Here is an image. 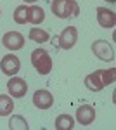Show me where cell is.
I'll use <instances>...</instances> for the list:
<instances>
[{
	"label": "cell",
	"instance_id": "cell-8",
	"mask_svg": "<svg viewBox=\"0 0 116 130\" xmlns=\"http://www.w3.org/2000/svg\"><path fill=\"white\" fill-rule=\"evenodd\" d=\"M33 104L38 109H50L54 106V95L45 89H40L33 94Z\"/></svg>",
	"mask_w": 116,
	"mask_h": 130
},
{
	"label": "cell",
	"instance_id": "cell-10",
	"mask_svg": "<svg viewBox=\"0 0 116 130\" xmlns=\"http://www.w3.org/2000/svg\"><path fill=\"white\" fill-rule=\"evenodd\" d=\"M76 121L83 127H88L95 121V109L94 106L90 104H85V106H80L76 109Z\"/></svg>",
	"mask_w": 116,
	"mask_h": 130
},
{
	"label": "cell",
	"instance_id": "cell-17",
	"mask_svg": "<svg viewBox=\"0 0 116 130\" xmlns=\"http://www.w3.org/2000/svg\"><path fill=\"white\" fill-rule=\"evenodd\" d=\"M14 21L18 24H26L28 23V7H26V4L16 7V10H14Z\"/></svg>",
	"mask_w": 116,
	"mask_h": 130
},
{
	"label": "cell",
	"instance_id": "cell-19",
	"mask_svg": "<svg viewBox=\"0 0 116 130\" xmlns=\"http://www.w3.org/2000/svg\"><path fill=\"white\" fill-rule=\"evenodd\" d=\"M26 4H35V2H38V0H24Z\"/></svg>",
	"mask_w": 116,
	"mask_h": 130
},
{
	"label": "cell",
	"instance_id": "cell-5",
	"mask_svg": "<svg viewBox=\"0 0 116 130\" xmlns=\"http://www.w3.org/2000/svg\"><path fill=\"white\" fill-rule=\"evenodd\" d=\"M57 40H59V47H61V49H64V50L73 49V47L76 45V42H78L76 26H68V28H64V30L61 31Z\"/></svg>",
	"mask_w": 116,
	"mask_h": 130
},
{
	"label": "cell",
	"instance_id": "cell-11",
	"mask_svg": "<svg viewBox=\"0 0 116 130\" xmlns=\"http://www.w3.org/2000/svg\"><path fill=\"white\" fill-rule=\"evenodd\" d=\"M83 83H85V87H87L90 92H101V90L106 87L104 82H102V76H101V70H97V71H94V73L87 75L85 80H83Z\"/></svg>",
	"mask_w": 116,
	"mask_h": 130
},
{
	"label": "cell",
	"instance_id": "cell-6",
	"mask_svg": "<svg viewBox=\"0 0 116 130\" xmlns=\"http://www.w3.org/2000/svg\"><path fill=\"white\" fill-rule=\"evenodd\" d=\"M2 43L7 50H21L24 47V37L21 35L19 31H7L2 37Z\"/></svg>",
	"mask_w": 116,
	"mask_h": 130
},
{
	"label": "cell",
	"instance_id": "cell-2",
	"mask_svg": "<svg viewBox=\"0 0 116 130\" xmlns=\"http://www.w3.org/2000/svg\"><path fill=\"white\" fill-rule=\"evenodd\" d=\"M31 64L40 75H48L52 71V56L45 49H35L31 52Z\"/></svg>",
	"mask_w": 116,
	"mask_h": 130
},
{
	"label": "cell",
	"instance_id": "cell-3",
	"mask_svg": "<svg viewBox=\"0 0 116 130\" xmlns=\"http://www.w3.org/2000/svg\"><path fill=\"white\" fill-rule=\"evenodd\" d=\"M92 52H94L101 61H106V62L114 61V49H113V45L106 40H95L92 43Z\"/></svg>",
	"mask_w": 116,
	"mask_h": 130
},
{
	"label": "cell",
	"instance_id": "cell-15",
	"mask_svg": "<svg viewBox=\"0 0 116 130\" xmlns=\"http://www.w3.org/2000/svg\"><path fill=\"white\" fill-rule=\"evenodd\" d=\"M29 40L31 42H37V43H43V42H48L50 38V35H48V31L42 30V28H31L28 33Z\"/></svg>",
	"mask_w": 116,
	"mask_h": 130
},
{
	"label": "cell",
	"instance_id": "cell-16",
	"mask_svg": "<svg viewBox=\"0 0 116 130\" xmlns=\"http://www.w3.org/2000/svg\"><path fill=\"white\" fill-rule=\"evenodd\" d=\"M9 128L10 130H28L29 125L28 121L24 120L23 116H19V115H12L9 120Z\"/></svg>",
	"mask_w": 116,
	"mask_h": 130
},
{
	"label": "cell",
	"instance_id": "cell-21",
	"mask_svg": "<svg viewBox=\"0 0 116 130\" xmlns=\"http://www.w3.org/2000/svg\"><path fill=\"white\" fill-rule=\"evenodd\" d=\"M0 16H2V10H0Z\"/></svg>",
	"mask_w": 116,
	"mask_h": 130
},
{
	"label": "cell",
	"instance_id": "cell-1",
	"mask_svg": "<svg viewBox=\"0 0 116 130\" xmlns=\"http://www.w3.org/2000/svg\"><path fill=\"white\" fill-rule=\"evenodd\" d=\"M52 14L59 19H69V18H76L80 14V5L76 0H54L50 4Z\"/></svg>",
	"mask_w": 116,
	"mask_h": 130
},
{
	"label": "cell",
	"instance_id": "cell-14",
	"mask_svg": "<svg viewBox=\"0 0 116 130\" xmlns=\"http://www.w3.org/2000/svg\"><path fill=\"white\" fill-rule=\"evenodd\" d=\"M12 111H14L12 97L7 94H0V116H9Z\"/></svg>",
	"mask_w": 116,
	"mask_h": 130
},
{
	"label": "cell",
	"instance_id": "cell-20",
	"mask_svg": "<svg viewBox=\"0 0 116 130\" xmlns=\"http://www.w3.org/2000/svg\"><path fill=\"white\" fill-rule=\"evenodd\" d=\"M106 2H111V4H114V2H116V0H106Z\"/></svg>",
	"mask_w": 116,
	"mask_h": 130
},
{
	"label": "cell",
	"instance_id": "cell-18",
	"mask_svg": "<svg viewBox=\"0 0 116 130\" xmlns=\"http://www.w3.org/2000/svg\"><path fill=\"white\" fill-rule=\"evenodd\" d=\"M101 76H102V82H104V85H111V83H114L116 80V70L114 68H111V70H101Z\"/></svg>",
	"mask_w": 116,
	"mask_h": 130
},
{
	"label": "cell",
	"instance_id": "cell-13",
	"mask_svg": "<svg viewBox=\"0 0 116 130\" xmlns=\"http://www.w3.org/2000/svg\"><path fill=\"white\" fill-rule=\"evenodd\" d=\"M54 127L57 130H71L75 127V118L71 115H59L57 118H56Z\"/></svg>",
	"mask_w": 116,
	"mask_h": 130
},
{
	"label": "cell",
	"instance_id": "cell-4",
	"mask_svg": "<svg viewBox=\"0 0 116 130\" xmlns=\"http://www.w3.org/2000/svg\"><path fill=\"white\" fill-rule=\"evenodd\" d=\"M0 70L4 75H7V76H16L21 70V61L18 56H14V54H7V56H4L2 61H0Z\"/></svg>",
	"mask_w": 116,
	"mask_h": 130
},
{
	"label": "cell",
	"instance_id": "cell-12",
	"mask_svg": "<svg viewBox=\"0 0 116 130\" xmlns=\"http://www.w3.org/2000/svg\"><path fill=\"white\" fill-rule=\"evenodd\" d=\"M43 19H45V12H43L42 7H38V5H31V7H28V23L38 26V24L43 23Z\"/></svg>",
	"mask_w": 116,
	"mask_h": 130
},
{
	"label": "cell",
	"instance_id": "cell-7",
	"mask_svg": "<svg viewBox=\"0 0 116 130\" xmlns=\"http://www.w3.org/2000/svg\"><path fill=\"white\" fill-rule=\"evenodd\" d=\"M7 90H9L10 97L21 99L28 92V83L23 80V78H19V76H10V80L7 82Z\"/></svg>",
	"mask_w": 116,
	"mask_h": 130
},
{
	"label": "cell",
	"instance_id": "cell-9",
	"mask_svg": "<svg viewBox=\"0 0 116 130\" xmlns=\"http://www.w3.org/2000/svg\"><path fill=\"white\" fill-rule=\"evenodd\" d=\"M95 14H97V23L101 24V28H104V30H111V28H114L116 14L113 12V10L106 9V7H97Z\"/></svg>",
	"mask_w": 116,
	"mask_h": 130
}]
</instances>
